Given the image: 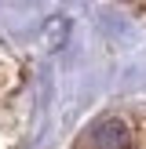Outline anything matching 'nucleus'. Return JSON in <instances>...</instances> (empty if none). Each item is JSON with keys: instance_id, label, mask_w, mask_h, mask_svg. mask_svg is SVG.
Wrapping results in <instances>:
<instances>
[{"instance_id": "f257e3e1", "label": "nucleus", "mask_w": 146, "mask_h": 149, "mask_svg": "<svg viewBox=\"0 0 146 149\" xmlns=\"http://www.w3.org/2000/svg\"><path fill=\"white\" fill-rule=\"evenodd\" d=\"M77 149H146V109H128L99 120Z\"/></svg>"}]
</instances>
